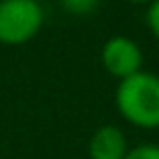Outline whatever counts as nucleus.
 Wrapping results in <instances>:
<instances>
[{
	"label": "nucleus",
	"mask_w": 159,
	"mask_h": 159,
	"mask_svg": "<svg viewBox=\"0 0 159 159\" xmlns=\"http://www.w3.org/2000/svg\"><path fill=\"white\" fill-rule=\"evenodd\" d=\"M60 5H62V9H67L69 14L85 16V14H92L99 7V0H60Z\"/></svg>",
	"instance_id": "obj_5"
},
{
	"label": "nucleus",
	"mask_w": 159,
	"mask_h": 159,
	"mask_svg": "<svg viewBox=\"0 0 159 159\" xmlns=\"http://www.w3.org/2000/svg\"><path fill=\"white\" fill-rule=\"evenodd\" d=\"M129 2H152V0H129Z\"/></svg>",
	"instance_id": "obj_8"
},
{
	"label": "nucleus",
	"mask_w": 159,
	"mask_h": 159,
	"mask_svg": "<svg viewBox=\"0 0 159 159\" xmlns=\"http://www.w3.org/2000/svg\"><path fill=\"white\" fill-rule=\"evenodd\" d=\"M88 152H90V159H125L129 148L122 129L113 127V125H102L92 134L90 143H88Z\"/></svg>",
	"instance_id": "obj_4"
},
{
	"label": "nucleus",
	"mask_w": 159,
	"mask_h": 159,
	"mask_svg": "<svg viewBox=\"0 0 159 159\" xmlns=\"http://www.w3.org/2000/svg\"><path fill=\"white\" fill-rule=\"evenodd\" d=\"M148 25H150L152 35L159 39V0H152L150 9H148Z\"/></svg>",
	"instance_id": "obj_7"
},
{
	"label": "nucleus",
	"mask_w": 159,
	"mask_h": 159,
	"mask_svg": "<svg viewBox=\"0 0 159 159\" xmlns=\"http://www.w3.org/2000/svg\"><path fill=\"white\" fill-rule=\"evenodd\" d=\"M116 106L127 122L143 129L159 127V76L141 69L120 81L116 88Z\"/></svg>",
	"instance_id": "obj_1"
},
{
	"label": "nucleus",
	"mask_w": 159,
	"mask_h": 159,
	"mask_svg": "<svg viewBox=\"0 0 159 159\" xmlns=\"http://www.w3.org/2000/svg\"><path fill=\"white\" fill-rule=\"evenodd\" d=\"M44 23L37 0H0V44L19 46L30 42Z\"/></svg>",
	"instance_id": "obj_2"
},
{
	"label": "nucleus",
	"mask_w": 159,
	"mask_h": 159,
	"mask_svg": "<svg viewBox=\"0 0 159 159\" xmlns=\"http://www.w3.org/2000/svg\"><path fill=\"white\" fill-rule=\"evenodd\" d=\"M102 65L108 74H113L116 79L125 81L129 76L141 72L143 65V51L131 37L116 35L111 39L104 42L102 46Z\"/></svg>",
	"instance_id": "obj_3"
},
{
	"label": "nucleus",
	"mask_w": 159,
	"mask_h": 159,
	"mask_svg": "<svg viewBox=\"0 0 159 159\" xmlns=\"http://www.w3.org/2000/svg\"><path fill=\"white\" fill-rule=\"evenodd\" d=\"M125 159H159V145L157 143H143L127 152Z\"/></svg>",
	"instance_id": "obj_6"
}]
</instances>
